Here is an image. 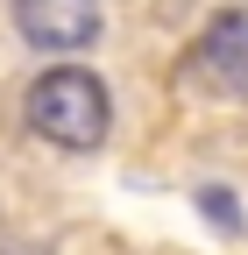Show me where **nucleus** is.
Returning a JSON list of instances; mask_svg holds the SVG:
<instances>
[{
    "instance_id": "nucleus-1",
    "label": "nucleus",
    "mask_w": 248,
    "mask_h": 255,
    "mask_svg": "<svg viewBox=\"0 0 248 255\" xmlns=\"http://www.w3.org/2000/svg\"><path fill=\"white\" fill-rule=\"evenodd\" d=\"M107 121H114L107 85L92 71H78V64H57V71H43L28 85V128L43 142H57V149H100Z\"/></svg>"
},
{
    "instance_id": "nucleus-2",
    "label": "nucleus",
    "mask_w": 248,
    "mask_h": 255,
    "mask_svg": "<svg viewBox=\"0 0 248 255\" xmlns=\"http://www.w3.org/2000/svg\"><path fill=\"white\" fill-rule=\"evenodd\" d=\"M14 21L36 50H85L100 36V0H14Z\"/></svg>"
},
{
    "instance_id": "nucleus-3",
    "label": "nucleus",
    "mask_w": 248,
    "mask_h": 255,
    "mask_svg": "<svg viewBox=\"0 0 248 255\" xmlns=\"http://www.w3.org/2000/svg\"><path fill=\"white\" fill-rule=\"evenodd\" d=\"M199 71L220 85V92L248 100V7H234V14H213V28L199 36Z\"/></svg>"
}]
</instances>
